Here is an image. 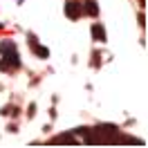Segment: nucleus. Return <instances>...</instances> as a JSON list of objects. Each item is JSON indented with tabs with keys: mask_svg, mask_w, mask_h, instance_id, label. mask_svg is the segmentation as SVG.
<instances>
[{
	"mask_svg": "<svg viewBox=\"0 0 148 148\" xmlns=\"http://www.w3.org/2000/svg\"><path fill=\"white\" fill-rule=\"evenodd\" d=\"M2 114H11V117H16V114H18V110L11 106V108H5V110H2Z\"/></svg>",
	"mask_w": 148,
	"mask_h": 148,
	"instance_id": "nucleus-8",
	"label": "nucleus"
},
{
	"mask_svg": "<svg viewBox=\"0 0 148 148\" xmlns=\"http://www.w3.org/2000/svg\"><path fill=\"white\" fill-rule=\"evenodd\" d=\"M11 49H16V45H14L11 40H2V43H0V54H5V52H11Z\"/></svg>",
	"mask_w": 148,
	"mask_h": 148,
	"instance_id": "nucleus-6",
	"label": "nucleus"
},
{
	"mask_svg": "<svg viewBox=\"0 0 148 148\" xmlns=\"http://www.w3.org/2000/svg\"><path fill=\"white\" fill-rule=\"evenodd\" d=\"M56 144H61V141H74V135H61V137L54 139Z\"/></svg>",
	"mask_w": 148,
	"mask_h": 148,
	"instance_id": "nucleus-7",
	"label": "nucleus"
},
{
	"mask_svg": "<svg viewBox=\"0 0 148 148\" xmlns=\"http://www.w3.org/2000/svg\"><path fill=\"white\" fill-rule=\"evenodd\" d=\"M92 36L94 40H99V43H106L108 38H106V29L101 27V25H92Z\"/></svg>",
	"mask_w": 148,
	"mask_h": 148,
	"instance_id": "nucleus-4",
	"label": "nucleus"
},
{
	"mask_svg": "<svg viewBox=\"0 0 148 148\" xmlns=\"http://www.w3.org/2000/svg\"><path fill=\"white\" fill-rule=\"evenodd\" d=\"M18 2H20V0H18Z\"/></svg>",
	"mask_w": 148,
	"mask_h": 148,
	"instance_id": "nucleus-9",
	"label": "nucleus"
},
{
	"mask_svg": "<svg viewBox=\"0 0 148 148\" xmlns=\"http://www.w3.org/2000/svg\"><path fill=\"white\" fill-rule=\"evenodd\" d=\"M83 14V5L81 2H76V0H67L65 2V16L67 18H79Z\"/></svg>",
	"mask_w": 148,
	"mask_h": 148,
	"instance_id": "nucleus-2",
	"label": "nucleus"
},
{
	"mask_svg": "<svg viewBox=\"0 0 148 148\" xmlns=\"http://www.w3.org/2000/svg\"><path fill=\"white\" fill-rule=\"evenodd\" d=\"M16 67H20V56L16 54V49H11V54L5 52V58L0 61V70L9 72V70H16Z\"/></svg>",
	"mask_w": 148,
	"mask_h": 148,
	"instance_id": "nucleus-1",
	"label": "nucleus"
},
{
	"mask_svg": "<svg viewBox=\"0 0 148 148\" xmlns=\"http://www.w3.org/2000/svg\"><path fill=\"white\" fill-rule=\"evenodd\" d=\"M85 2V7H83V11H88V14H90V16H97V14H99V5H97V2H94V0H83Z\"/></svg>",
	"mask_w": 148,
	"mask_h": 148,
	"instance_id": "nucleus-5",
	"label": "nucleus"
},
{
	"mask_svg": "<svg viewBox=\"0 0 148 148\" xmlns=\"http://www.w3.org/2000/svg\"><path fill=\"white\" fill-rule=\"evenodd\" d=\"M29 40H32V47H34L36 56H40V58H47V56H49V49H47V47H43V45H38L36 38L32 36V34H29Z\"/></svg>",
	"mask_w": 148,
	"mask_h": 148,
	"instance_id": "nucleus-3",
	"label": "nucleus"
}]
</instances>
